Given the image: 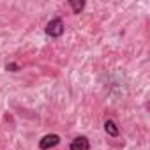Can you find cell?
Instances as JSON below:
<instances>
[{"label":"cell","mask_w":150,"mask_h":150,"mask_svg":"<svg viewBox=\"0 0 150 150\" xmlns=\"http://www.w3.org/2000/svg\"><path fill=\"white\" fill-rule=\"evenodd\" d=\"M64 21L60 20V18H55V20H51L48 25H46V34L50 35V37H60L62 34H64Z\"/></svg>","instance_id":"6da1fadb"},{"label":"cell","mask_w":150,"mask_h":150,"mask_svg":"<svg viewBox=\"0 0 150 150\" xmlns=\"http://www.w3.org/2000/svg\"><path fill=\"white\" fill-rule=\"evenodd\" d=\"M58 143H60V136H58V134H46V136L41 138L39 148H41V150H50V148L57 146Z\"/></svg>","instance_id":"7a4b0ae2"},{"label":"cell","mask_w":150,"mask_h":150,"mask_svg":"<svg viewBox=\"0 0 150 150\" xmlns=\"http://www.w3.org/2000/svg\"><path fill=\"white\" fill-rule=\"evenodd\" d=\"M71 150H90V141L85 136H78L71 141Z\"/></svg>","instance_id":"3957f363"},{"label":"cell","mask_w":150,"mask_h":150,"mask_svg":"<svg viewBox=\"0 0 150 150\" xmlns=\"http://www.w3.org/2000/svg\"><path fill=\"white\" fill-rule=\"evenodd\" d=\"M104 131H106V134L111 136V138H117V136L120 134V131H118L115 120H111V118H108V120L104 122Z\"/></svg>","instance_id":"277c9868"},{"label":"cell","mask_w":150,"mask_h":150,"mask_svg":"<svg viewBox=\"0 0 150 150\" xmlns=\"http://www.w3.org/2000/svg\"><path fill=\"white\" fill-rule=\"evenodd\" d=\"M69 6L72 7L74 14H80V13L83 11V7H85V2H76V0H71V2H69Z\"/></svg>","instance_id":"5b68a950"},{"label":"cell","mask_w":150,"mask_h":150,"mask_svg":"<svg viewBox=\"0 0 150 150\" xmlns=\"http://www.w3.org/2000/svg\"><path fill=\"white\" fill-rule=\"evenodd\" d=\"M6 69H7V71H11V72H16V71H20V65H18V64H14V62H11V64H7V65H6Z\"/></svg>","instance_id":"8992f818"}]
</instances>
